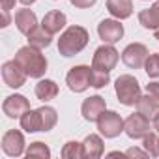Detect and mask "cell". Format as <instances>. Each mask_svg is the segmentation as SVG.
<instances>
[{
	"instance_id": "cell-1",
	"label": "cell",
	"mask_w": 159,
	"mask_h": 159,
	"mask_svg": "<svg viewBox=\"0 0 159 159\" xmlns=\"http://www.w3.org/2000/svg\"><path fill=\"white\" fill-rule=\"evenodd\" d=\"M13 60L30 79H41L47 71V58L41 54V49L38 47H32V45L21 47Z\"/></svg>"
},
{
	"instance_id": "cell-2",
	"label": "cell",
	"mask_w": 159,
	"mask_h": 159,
	"mask_svg": "<svg viewBox=\"0 0 159 159\" xmlns=\"http://www.w3.org/2000/svg\"><path fill=\"white\" fill-rule=\"evenodd\" d=\"M88 30L84 26H79V25H73V26H67L62 34H60V39H58V52L66 58H71L75 54H79L86 45H88Z\"/></svg>"
},
{
	"instance_id": "cell-3",
	"label": "cell",
	"mask_w": 159,
	"mask_h": 159,
	"mask_svg": "<svg viewBox=\"0 0 159 159\" xmlns=\"http://www.w3.org/2000/svg\"><path fill=\"white\" fill-rule=\"evenodd\" d=\"M114 90H116L118 101L125 107L137 105L140 98V84L133 75H120L114 83Z\"/></svg>"
},
{
	"instance_id": "cell-4",
	"label": "cell",
	"mask_w": 159,
	"mask_h": 159,
	"mask_svg": "<svg viewBox=\"0 0 159 159\" xmlns=\"http://www.w3.org/2000/svg\"><path fill=\"white\" fill-rule=\"evenodd\" d=\"M90 75H92L90 66H73L66 75V84L71 92L81 94L90 86Z\"/></svg>"
},
{
	"instance_id": "cell-5",
	"label": "cell",
	"mask_w": 159,
	"mask_h": 159,
	"mask_svg": "<svg viewBox=\"0 0 159 159\" xmlns=\"http://www.w3.org/2000/svg\"><path fill=\"white\" fill-rule=\"evenodd\" d=\"M118 58H120V54H118V51L112 47V43H109V45L105 43V45H101V47L96 49L94 58H92V67L103 69V71H109V73H111V71L116 67Z\"/></svg>"
},
{
	"instance_id": "cell-6",
	"label": "cell",
	"mask_w": 159,
	"mask_h": 159,
	"mask_svg": "<svg viewBox=\"0 0 159 159\" xmlns=\"http://www.w3.org/2000/svg\"><path fill=\"white\" fill-rule=\"evenodd\" d=\"M98 129L105 139H114L124 131V120L114 111H105L98 120Z\"/></svg>"
},
{
	"instance_id": "cell-7",
	"label": "cell",
	"mask_w": 159,
	"mask_h": 159,
	"mask_svg": "<svg viewBox=\"0 0 159 159\" xmlns=\"http://www.w3.org/2000/svg\"><path fill=\"white\" fill-rule=\"evenodd\" d=\"M124 131L129 139H144L150 133V118L137 111L124 120Z\"/></svg>"
},
{
	"instance_id": "cell-8",
	"label": "cell",
	"mask_w": 159,
	"mask_h": 159,
	"mask_svg": "<svg viewBox=\"0 0 159 159\" xmlns=\"http://www.w3.org/2000/svg\"><path fill=\"white\" fill-rule=\"evenodd\" d=\"M146 58H148V49H146V45H142V43H129V45L124 49V52H122L124 64H125L127 67H131V69L142 67L144 62H146Z\"/></svg>"
},
{
	"instance_id": "cell-9",
	"label": "cell",
	"mask_w": 159,
	"mask_h": 159,
	"mask_svg": "<svg viewBox=\"0 0 159 159\" xmlns=\"http://www.w3.org/2000/svg\"><path fill=\"white\" fill-rule=\"evenodd\" d=\"M2 79H4L6 86H10V88H21L26 83L28 75L19 67V64L15 60H10V62H6L2 66Z\"/></svg>"
},
{
	"instance_id": "cell-10",
	"label": "cell",
	"mask_w": 159,
	"mask_h": 159,
	"mask_svg": "<svg viewBox=\"0 0 159 159\" xmlns=\"http://www.w3.org/2000/svg\"><path fill=\"white\" fill-rule=\"evenodd\" d=\"M105 111H107V103L101 96H90L81 105V114L86 122H98Z\"/></svg>"
},
{
	"instance_id": "cell-11",
	"label": "cell",
	"mask_w": 159,
	"mask_h": 159,
	"mask_svg": "<svg viewBox=\"0 0 159 159\" xmlns=\"http://www.w3.org/2000/svg\"><path fill=\"white\" fill-rule=\"evenodd\" d=\"M98 34L105 43H116L124 38V25L116 19H103L98 25Z\"/></svg>"
},
{
	"instance_id": "cell-12",
	"label": "cell",
	"mask_w": 159,
	"mask_h": 159,
	"mask_svg": "<svg viewBox=\"0 0 159 159\" xmlns=\"http://www.w3.org/2000/svg\"><path fill=\"white\" fill-rule=\"evenodd\" d=\"M25 137L19 129H10L4 133L2 137V150L10 155V157H19L25 152Z\"/></svg>"
},
{
	"instance_id": "cell-13",
	"label": "cell",
	"mask_w": 159,
	"mask_h": 159,
	"mask_svg": "<svg viewBox=\"0 0 159 159\" xmlns=\"http://www.w3.org/2000/svg\"><path fill=\"white\" fill-rule=\"evenodd\" d=\"M2 111L8 118H21L26 111H30V103L25 96L21 94H13V96H8L2 103Z\"/></svg>"
},
{
	"instance_id": "cell-14",
	"label": "cell",
	"mask_w": 159,
	"mask_h": 159,
	"mask_svg": "<svg viewBox=\"0 0 159 159\" xmlns=\"http://www.w3.org/2000/svg\"><path fill=\"white\" fill-rule=\"evenodd\" d=\"M15 26L21 34L25 36H30L36 28H38V17L32 10H19L15 13Z\"/></svg>"
},
{
	"instance_id": "cell-15",
	"label": "cell",
	"mask_w": 159,
	"mask_h": 159,
	"mask_svg": "<svg viewBox=\"0 0 159 159\" xmlns=\"http://www.w3.org/2000/svg\"><path fill=\"white\" fill-rule=\"evenodd\" d=\"M66 23H67L66 13H62V11H58V10H52V11L45 13L43 21H41V26H43L49 34L54 36V34H58V32L66 26Z\"/></svg>"
},
{
	"instance_id": "cell-16",
	"label": "cell",
	"mask_w": 159,
	"mask_h": 159,
	"mask_svg": "<svg viewBox=\"0 0 159 159\" xmlns=\"http://www.w3.org/2000/svg\"><path fill=\"white\" fill-rule=\"evenodd\" d=\"M19 120H21V127H23L26 133L43 131V122H41V112H39V109H30V111H26Z\"/></svg>"
},
{
	"instance_id": "cell-17",
	"label": "cell",
	"mask_w": 159,
	"mask_h": 159,
	"mask_svg": "<svg viewBox=\"0 0 159 159\" xmlns=\"http://www.w3.org/2000/svg\"><path fill=\"white\" fill-rule=\"evenodd\" d=\"M83 150H84V157L86 159H98V157H101L103 155V150H105L101 137L96 135V133H90L83 140Z\"/></svg>"
},
{
	"instance_id": "cell-18",
	"label": "cell",
	"mask_w": 159,
	"mask_h": 159,
	"mask_svg": "<svg viewBox=\"0 0 159 159\" xmlns=\"http://www.w3.org/2000/svg\"><path fill=\"white\" fill-rule=\"evenodd\" d=\"M139 23L148 30H157L159 28V0L153 2L148 10H142L139 13Z\"/></svg>"
},
{
	"instance_id": "cell-19",
	"label": "cell",
	"mask_w": 159,
	"mask_h": 159,
	"mask_svg": "<svg viewBox=\"0 0 159 159\" xmlns=\"http://www.w3.org/2000/svg\"><path fill=\"white\" fill-rule=\"evenodd\" d=\"M107 10L116 19H127L133 13V2L131 0H107Z\"/></svg>"
},
{
	"instance_id": "cell-20",
	"label": "cell",
	"mask_w": 159,
	"mask_h": 159,
	"mask_svg": "<svg viewBox=\"0 0 159 159\" xmlns=\"http://www.w3.org/2000/svg\"><path fill=\"white\" fill-rule=\"evenodd\" d=\"M36 98L39 101H51L58 96V84L54 81H51V79H41V81L36 84Z\"/></svg>"
},
{
	"instance_id": "cell-21",
	"label": "cell",
	"mask_w": 159,
	"mask_h": 159,
	"mask_svg": "<svg viewBox=\"0 0 159 159\" xmlns=\"http://www.w3.org/2000/svg\"><path fill=\"white\" fill-rule=\"evenodd\" d=\"M137 111L140 114H144L146 118H153L157 112H159V101L155 98H152L150 94L146 96H140L139 101H137Z\"/></svg>"
},
{
	"instance_id": "cell-22",
	"label": "cell",
	"mask_w": 159,
	"mask_h": 159,
	"mask_svg": "<svg viewBox=\"0 0 159 159\" xmlns=\"http://www.w3.org/2000/svg\"><path fill=\"white\" fill-rule=\"evenodd\" d=\"M28 38V45H32V47H38V49H45V47H49L51 45V41H52V34H49L43 26H38L30 36H26Z\"/></svg>"
},
{
	"instance_id": "cell-23",
	"label": "cell",
	"mask_w": 159,
	"mask_h": 159,
	"mask_svg": "<svg viewBox=\"0 0 159 159\" xmlns=\"http://www.w3.org/2000/svg\"><path fill=\"white\" fill-rule=\"evenodd\" d=\"M60 155L64 159H83L84 157V150H83V142H77V140H69L64 144Z\"/></svg>"
},
{
	"instance_id": "cell-24",
	"label": "cell",
	"mask_w": 159,
	"mask_h": 159,
	"mask_svg": "<svg viewBox=\"0 0 159 159\" xmlns=\"http://www.w3.org/2000/svg\"><path fill=\"white\" fill-rule=\"evenodd\" d=\"M39 112H41L43 131L47 133V131H51V129L56 125V122H58V114H56V111H54L52 107H49V105H43V107H39Z\"/></svg>"
},
{
	"instance_id": "cell-25",
	"label": "cell",
	"mask_w": 159,
	"mask_h": 159,
	"mask_svg": "<svg viewBox=\"0 0 159 159\" xmlns=\"http://www.w3.org/2000/svg\"><path fill=\"white\" fill-rule=\"evenodd\" d=\"M26 157L30 159V157H39V159H49L51 157V150H49V146L47 144H43V142H32L30 146H28V150H26Z\"/></svg>"
},
{
	"instance_id": "cell-26",
	"label": "cell",
	"mask_w": 159,
	"mask_h": 159,
	"mask_svg": "<svg viewBox=\"0 0 159 159\" xmlns=\"http://www.w3.org/2000/svg\"><path fill=\"white\" fill-rule=\"evenodd\" d=\"M111 83V75L109 71H103V69H96L92 67V75H90V86L94 88H103Z\"/></svg>"
},
{
	"instance_id": "cell-27",
	"label": "cell",
	"mask_w": 159,
	"mask_h": 159,
	"mask_svg": "<svg viewBox=\"0 0 159 159\" xmlns=\"http://www.w3.org/2000/svg\"><path fill=\"white\" fill-rule=\"evenodd\" d=\"M144 69H146L148 77H152V79H157L159 77V52L148 54V58L144 62Z\"/></svg>"
},
{
	"instance_id": "cell-28",
	"label": "cell",
	"mask_w": 159,
	"mask_h": 159,
	"mask_svg": "<svg viewBox=\"0 0 159 159\" xmlns=\"http://www.w3.org/2000/svg\"><path fill=\"white\" fill-rule=\"evenodd\" d=\"M142 146H144V150L148 152V155H152V157H157V155H159V142H157V135H155V133L150 131V133L144 137Z\"/></svg>"
},
{
	"instance_id": "cell-29",
	"label": "cell",
	"mask_w": 159,
	"mask_h": 159,
	"mask_svg": "<svg viewBox=\"0 0 159 159\" xmlns=\"http://www.w3.org/2000/svg\"><path fill=\"white\" fill-rule=\"evenodd\" d=\"M69 2L75 6V8H81V10H86V8H92L98 0H69Z\"/></svg>"
},
{
	"instance_id": "cell-30",
	"label": "cell",
	"mask_w": 159,
	"mask_h": 159,
	"mask_svg": "<svg viewBox=\"0 0 159 159\" xmlns=\"http://www.w3.org/2000/svg\"><path fill=\"white\" fill-rule=\"evenodd\" d=\"M146 94H150L152 98H155L159 101V83H150L146 84Z\"/></svg>"
},
{
	"instance_id": "cell-31",
	"label": "cell",
	"mask_w": 159,
	"mask_h": 159,
	"mask_svg": "<svg viewBox=\"0 0 159 159\" xmlns=\"http://www.w3.org/2000/svg\"><path fill=\"white\" fill-rule=\"evenodd\" d=\"M148 155V152L144 150H139V148H129L127 152H125V157H146Z\"/></svg>"
},
{
	"instance_id": "cell-32",
	"label": "cell",
	"mask_w": 159,
	"mask_h": 159,
	"mask_svg": "<svg viewBox=\"0 0 159 159\" xmlns=\"http://www.w3.org/2000/svg\"><path fill=\"white\" fill-rule=\"evenodd\" d=\"M15 6V0H2V11H10Z\"/></svg>"
},
{
	"instance_id": "cell-33",
	"label": "cell",
	"mask_w": 159,
	"mask_h": 159,
	"mask_svg": "<svg viewBox=\"0 0 159 159\" xmlns=\"http://www.w3.org/2000/svg\"><path fill=\"white\" fill-rule=\"evenodd\" d=\"M2 25H0V26H8L10 25V11H2Z\"/></svg>"
},
{
	"instance_id": "cell-34",
	"label": "cell",
	"mask_w": 159,
	"mask_h": 159,
	"mask_svg": "<svg viewBox=\"0 0 159 159\" xmlns=\"http://www.w3.org/2000/svg\"><path fill=\"white\" fill-rule=\"evenodd\" d=\"M153 129H157V131H159V112L153 116Z\"/></svg>"
},
{
	"instance_id": "cell-35",
	"label": "cell",
	"mask_w": 159,
	"mask_h": 159,
	"mask_svg": "<svg viewBox=\"0 0 159 159\" xmlns=\"http://www.w3.org/2000/svg\"><path fill=\"white\" fill-rule=\"evenodd\" d=\"M19 2L23 4V6H30V4H34L36 0H19Z\"/></svg>"
},
{
	"instance_id": "cell-36",
	"label": "cell",
	"mask_w": 159,
	"mask_h": 159,
	"mask_svg": "<svg viewBox=\"0 0 159 159\" xmlns=\"http://www.w3.org/2000/svg\"><path fill=\"white\" fill-rule=\"evenodd\" d=\"M109 155H111V157H118V155H120V157H124L125 153H120V152H111Z\"/></svg>"
},
{
	"instance_id": "cell-37",
	"label": "cell",
	"mask_w": 159,
	"mask_h": 159,
	"mask_svg": "<svg viewBox=\"0 0 159 159\" xmlns=\"http://www.w3.org/2000/svg\"><path fill=\"white\" fill-rule=\"evenodd\" d=\"M153 36H155V39H159V28H157V30L153 32Z\"/></svg>"
},
{
	"instance_id": "cell-38",
	"label": "cell",
	"mask_w": 159,
	"mask_h": 159,
	"mask_svg": "<svg viewBox=\"0 0 159 159\" xmlns=\"http://www.w3.org/2000/svg\"><path fill=\"white\" fill-rule=\"evenodd\" d=\"M157 142H159V137H157Z\"/></svg>"
}]
</instances>
